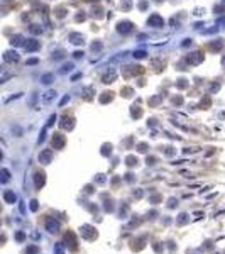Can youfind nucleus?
<instances>
[{"mask_svg":"<svg viewBox=\"0 0 225 254\" xmlns=\"http://www.w3.org/2000/svg\"><path fill=\"white\" fill-rule=\"evenodd\" d=\"M54 251H56V254H64V249H63L61 244H56V246H54Z\"/></svg>","mask_w":225,"mask_h":254,"instance_id":"obj_13","label":"nucleus"},{"mask_svg":"<svg viewBox=\"0 0 225 254\" xmlns=\"http://www.w3.org/2000/svg\"><path fill=\"white\" fill-rule=\"evenodd\" d=\"M51 156H52L51 149H44L41 154H39V161H41L42 164H47V163L51 161Z\"/></svg>","mask_w":225,"mask_h":254,"instance_id":"obj_3","label":"nucleus"},{"mask_svg":"<svg viewBox=\"0 0 225 254\" xmlns=\"http://www.w3.org/2000/svg\"><path fill=\"white\" fill-rule=\"evenodd\" d=\"M52 95H56L54 92H47L46 93V97H44V100H49V98H52Z\"/></svg>","mask_w":225,"mask_h":254,"instance_id":"obj_17","label":"nucleus"},{"mask_svg":"<svg viewBox=\"0 0 225 254\" xmlns=\"http://www.w3.org/2000/svg\"><path fill=\"white\" fill-rule=\"evenodd\" d=\"M149 24H151V26H162L164 21H162L159 16H152L151 19H149Z\"/></svg>","mask_w":225,"mask_h":254,"instance_id":"obj_7","label":"nucleus"},{"mask_svg":"<svg viewBox=\"0 0 225 254\" xmlns=\"http://www.w3.org/2000/svg\"><path fill=\"white\" fill-rule=\"evenodd\" d=\"M61 127H63V129H71V127H73V119L63 117V119H61Z\"/></svg>","mask_w":225,"mask_h":254,"instance_id":"obj_6","label":"nucleus"},{"mask_svg":"<svg viewBox=\"0 0 225 254\" xmlns=\"http://www.w3.org/2000/svg\"><path fill=\"white\" fill-rule=\"evenodd\" d=\"M4 198H5V202H9V203H14L17 200L15 193H12V192H5L4 193Z\"/></svg>","mask_w":225,"mask_h":254,"instance_id":"obj_10","label":"nucleus"},{"mask_svg":"<svg viewBox=\"0 0 225 254\" xmlns=\"http://www.w3.org/2000/svg\"><path fill=\"white\" fill-rule=\"evenodd\" d=\"M31 210H37V202L36 200H32L31 202Z\"/></svg>","mask_w":225,"mask_h":254,"instance_id":"obj_18","label":"nucleus"},{"mask_svg":"<svg viewBox=\"0 0 225 254\" xmlns=\"http://www.w3.org/2000/svg\"><path fill=\"white\" fill-rule=\"evenodd\" d=\"M131 27H132L131 22H120V24H119V31L120 32H131Z\"/></svg>","mask_w":225,"mask_h":254,"instance_id":"obj_9","label":"nucleus"},{"mask_svg":"<svg viewBox=\"0 0 225 254\" xmlns=\"http://www.w3.org/2000/svg\"><path fill=\"white\" fill-rule=\"evenodd\" d=\"M46 229L49 230V232H58V230H59V222H58V220H54V218H47Z\"/></svg>","mask_w":225,"mask_h":254,"instance_id":"obj_1","label":"nucleus"},{"mask_svg":"<svg viewBox=\"0 0 225 254\" xmlns=\"http://www.w3.org/2000/svg\"><path fill=\"white\" fill-rule=\"evenodd\" d=\"M4 59H5V61H17V59H19V56H17L15 53H5Z\"/></svg>","mask_w":225,"mask_h":254,"instance_id":"obj_11","label":"nucleus"},{"mask_svg":"<svg viewBox=\"0 0 225 254\" xmlns=\"http://www.w3.org/2000/svg\"><path fill=\"white\" fill-rule=\"evenodd\" d=\"M81 234H83V237H86V239H95L97 237V232H95L90 225H83V227H81Z\"/></svg>","mask_w":225,"mask_h":254,"instance_id":"obj_2","label":"nucleus"},{"mask_svg":"<svg viewBox=\"0 0 225 254\" xmlns=\"http://www.w3.org/2000/svg\"><path fill=\"white\" fill-rule=\"evenodd\" d=\"M17 239H19V241H22V239H24V234L19 232V234H17Z\"/></svg>","mask_w":225,"mask_h":254,"instance_id":"obj_20","label":"nucleus"},{"mask_svg":"<svg viewBox=\"0 0 225 254\" xmlns=\"http://www.w3.org/2000/svg\"><path fill=\"white\" fill-rule=\"evenodd\" d=\"M36 253H37V247H36V246H31V247L26 251V254H36Z\"/></svg>","mask_w":225,"mask_h":254,"instance_id":"obj_14","label":"nucleus"},{"mask_svg":"<svg viewBox=\"0 0 225 254\" xmlns=\"http://www.w3.org/2000/svg\"><path fill=\"white\" fill-rule=\"evenodd\" d=\"M51 75H46V76H44V78H42V81H44V83H49V80H51Z\"/></svg>","mask_w":225,"mask_h":254,"instance_id":"obj_19","label":"nucleus"},{"mask_svg":"<svg viewBox=\"0 0 225 254\" xmlns=\"http://www.w3.org/2000/svg\"><path fill=\"white\" fill-rule=\"evenodd\" d=\"M34 180H36V187L37 188H41L42 185H44V173H36V175H34Z\"/></svg>","mask_w":225,"mask_h":254,"instance_id":"obj_8","label":"nucleus"},{"mask_svg":"<svg viewBox=\"0 0 225 254\" xmlns=\"http://www.w3.org/2000/svg\"><path fill=\"white\" fill-rule=\"evenodd\" d=\"M52 146L58 147V149H61L64 146V137L61 134H54V137H52Z\"/></svg>","mask_w":225,"mask_h":254,"instance_id":"obj_4","label":"nucleus"},{"mask_svg":"<svg viewBox=\"0 0 225 254\" xmlns=\"http://www.w3.org/2000/svg\"><path fill=\"white\" fill-rule=\"evenodd\" d=\"M71 42H75V44L83 42V36H80V34H71Z\"/></svg>","mask_w":225,"mask_h":254,"instance_id":"obj_12","label":"nucleus"},{"mask_svg":"<svg viewBox=\"0 0 225 254\" xmlns=\"http://www.w3.org/2000/svg\"><path fill=\"white\" fill-rule=\"evenodd\" d=\"M21 36H15V37H12V44H21Z\"/></svg>","mask_w":225,"mask_h":254,"instance_id":"obj_16","label":"nucleus"},{"mask_svg":"<svg viewBox=\"0 0 225 254\" xmlns=\"http://www.w3.org/2000/svg\"><path fill=\"white\" fill-rule=\"evenodd\" d=\"M39 47V42L34 41V39H29V41L26 42V49L27 51H34V49H37Z\"/></svg>","mask_w":225,"mask_h":254,"instance_id":"obj_5","label":"nucleus"},{"mask_svg":"<svg viewBox=\"0 0 225 254\" xmlns=\"http://www.w3.org/2000/svg\"><path fill=\"white\" fill-rule=\"evenodd\" d=\"M7 180H9V171L2 170V181H7Z\"/></svg>","mask_w":225,"mask_h":254,"instance_id":"obj_15","label":"nucleus"}]
</instances>
